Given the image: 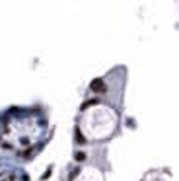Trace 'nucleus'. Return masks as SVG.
I'll return each mask as SVG.
<instances>
[{"label":"nucleus","mask_w":179,"mask_h":181,"mask_svg":"<svg viewBox=\"0 0 179 181\" xmlns=\"http://www.w3.org/2000/svg\"><path fill=\"white\" fill-rule=\"evenodd\" d=\"M90 90L96 92V94H105V92H107V86H105V82H103L101 78H96V80H92Z\"/></svg>","instance_id":"f257e3e1"},{"label":"nucleus","mask_w":179,"mask_h":181,"mask_svg":"<svg viewBox=\"0 0 179 181\" xmlns=\"http://www.w3.org/2000/svg\"><path fill=\"white\" fill-rule=\"evenodd\" d=\"M74 138H76V142H78V144H86V138L82 136V132H80L78 129H76V136H74Z\"/></svg>","instance_id":"f03ea898"},{"label":"nucleus","mask_w":179,"mask_h":181,"mask_svg":"<svg viewBox=\"0 0 179 181\" xmlns=\"http://www.w3.org/2000/svg\"><path fill=\"white\" fill-rule=\"evenodd\" d=\"M74 160H76V162H84V160H86V154H84V152H74Z\"/></svg>","instance_id":"7ed1b4c3"},{"label":"nucleus","mask_w":179,"mask_h":181,"mask_svg":"<svg viewBox=\"0 0 179 181\" xmlns=\"http://www.w3.org/2000/svg\"><path fill=\"white\" fill-rule=\"evenodd\" d=\"M96 103H99V99H88V101L82 105V109H86V107H90V105H96Z\"/></svg>","instance_id":"20e7f679"},{"label":"nucleus","mask_w":179,"mask_h":181,"mask_svg":"<svg viewBox=\"0 0 179 181\" xmlns=\"http://www.w3.org/2000/svg\"><path fill=\"white\" fill-rule=\"evenodd\" d=\"M78 171H80V168L72 169V173H70V177H68V179H74V177H76V175H78Z\"/></svg>","instance_id":"39448f33"}]
</instances>
